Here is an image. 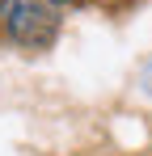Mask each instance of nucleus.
<instances>
[{"mask_svg":"<svg viewBox=\"0 0 152 156\" xmlns=\"http://www.w3.org/2000/svg\"><path fill=\"white\" fill-rule=\"evenodd\" d=\"M0 9H4V0H0Z\"/></svg>","mask_w":152,"mask_h":156,"instance_id":"nucleus-4","label":"nucleus"},{"mask_svg":"<svg viewBox=\"0 0 152 156\" xmlns=\"http://www.w3.org/2000/svg\"><path fill=\"white\" fill-rule=\"evenodd\" d=\"M139 93H144V97H152V55L144 59V68H139Z\"/></svg>","mask_w":152,"mask_h":156,"instance_id":"nucleus-2","label":"nucleus"},{"mask_svg":"<svg viewBox=\"0 0 152 156\" xmlns=\"http://www.w3.org/2000/svg\"><path fill=\"white\" fill-rule=\"evenodd\" d=\"M55 4H59V9H80L85 0H55Z\"/></svg>","mask_w":152,"mask_h":156,"instance_id":"nucleus-3","label":"nucleus"},{"mask_svg":"<svg viewBox=\"0 0 152 156\" xmlns=\"http://www.w3.org/2000/svg\"><path fill=\"white\" fill-rule=\"evenodd\" d=\"M59 30H63V9L55 0H4L0 9V34L17 51L30 55L51 51Z\"/></svg>","mask_w":152,"mask_h":156,"instance_id":"nucleus-1","label":"nucleus"}]
</instances>
